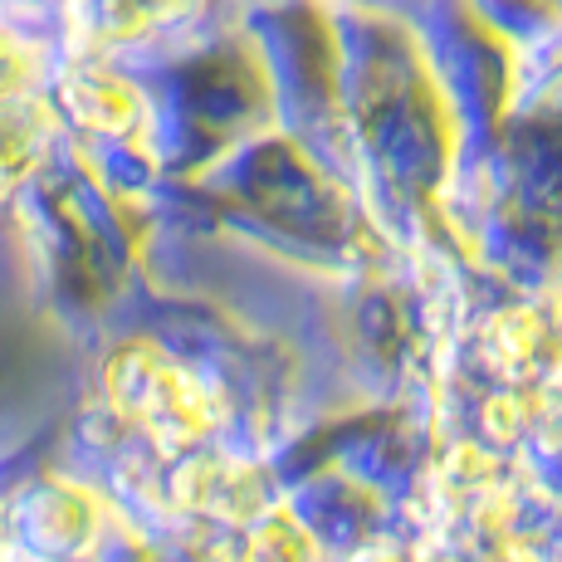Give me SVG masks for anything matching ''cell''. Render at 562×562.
<instances>
[{"label": "cell", "mask_w": 562, "mask_h": 562, "mask_svg": "<svg viewBox=\"0 0 562 562\" xmlns=\"http://www.w3.org/2000/svg\"><path fill=\"white\" fill-rule=\"evenodd\" d=\"M117 402L133 411L157 440L167 446H187L211 430V396L181 372L177 362L157 358V352H133V358L117 362L113 372Z\"/></svg>", "instance_id": "6da1fadb"}, {"label": "cell", "mask_w": 562, "mask_h": 562, "mask_svg": "<svg viewBox=\"0 0 562 562\" xmlns=\"http://www.w3.org/2000/svg\"><path fill=\"white\" fill-rule=\"evenodd\" d=\"M177 494L201 514H225V518H259L265 514V484L250 464L231 460H201L177 480Z\"/></svg>", "instance_id": "7a4b0ae2"}, {"label": "cell", "mask_w": 562, "mask_h": 562, "mask_svg": "<svg viewBox=\"0 0 562 562\" xmlns=\"http://www.w3.org/2000/svg\"><path fill=\"white\" fill-rule=\"evenodd\" d=\"M250 562H318V543L294 514L269 509L259 514L255 538H250Z\"/></svg>", "instance_id": "3957f363"}]
</instances>
